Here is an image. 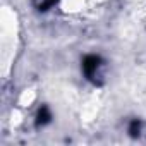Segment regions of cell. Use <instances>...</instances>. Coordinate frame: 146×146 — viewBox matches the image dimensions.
Returning <instances> with one entry per match:
<instances>
[{
  "label": "cell",
  "mask_w": 146,
  "mask_h": 146,
  "mask_svg": "<svg viewBox=\"0 0 146 146\" xmlns=\"http://www.w3.org/2000/svg\"><path fill=\"white\" fill-rule=\"evenodd\" d=\"M50 119H52V113H50L48 107H41V108H40V112H38L36 125H45V124H48V122H50Z\"/></svg>",
  "instance_id": "7a4b0ae2"
},
{
  "label": "cell",
  "mask_w": 146,
  "mask_h": 146,
  "mask_svg": "<svg viewBox=\"0 0 146 146\" xmlns=\"http://www.w3.org/2000/svg\"><path fill=\"white\" fill-rule=\"evenodd\" d=\"M100 65H102V58L98 55H86L83 58V72L86 74V78H90V79L95 78V74L98 72Z\"/></svg>",
  "instance_id": "6da1fadb"
},
{
  "label": "cell",
  "mask_w": 146,
  "mask_h": 146,
  "mask_svg": "<svg viewBox=\"0 0 146 146\" xmlns=\"http://www.w3.org/2000/svg\"><path fill=\"white\" fill-rule=\"evenodd\" d=\"M57 2H58V0H35V5H36L38 11H48Z\"/></svg>",
  "instance_id": "3957f363"
},
{
  "label": "cell",
  "mask_w": 146,
  "mask_h": 146,
  "mask_svg": "<svg viewBox=\"0 0 146 146\" xmlns=\"http://www.w3.org/2000/svg\"><path fill=\"white\" fill-rule=\"evenodd\" d=\"M139 129H141V124H139L137 120H134V122L129 125V132H131V136H134V137H136V136L139 134Z\"/></svg>",
  "instance_id": "277c9868"
}]
</instances>
